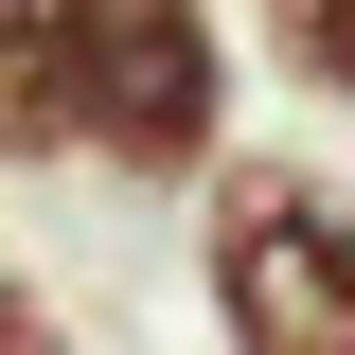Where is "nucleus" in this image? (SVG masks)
<instances>
[{"label": "nucleus", "instance_id": "nucleus-4", "mask_svg": "<svg viewBox=\"0 0 355 355\" xmlns=\"http://www.w3.org/2000/svg\"><path fill=\"white\" fill-rule=\"evenodd\" d=\"M266 53H284V89L355 107V0H266Z\"/></svg>", "mask_w": 355, "mask_h": 355}, {"label": "nucleus", "instance_id": "nucleus-3", "mask_svg": "<svg viewBox=\"0 0 355 355\" xmlns=\"http://www.w3.org/2000/svg\"><path fill=\"white\" fill-rule=\"evenodd\" d=\"M71 160V0H0V178Z\"/></svg>", "mask_w": 355, "mask_h": 355}, {"label": "nucleus", "instance_id": "nucleus-2", "mask_svg": "<svg viewBox=\"0 0 355 355\" xmlns=\"http://www.w3.org/2000/svg\"><path fill=\"white\" fill-rule=\"evenodd\" d=\"M71 160H107L125 196L231 160V36L214 0H71Z\"/></svg>", "mask_w": 355, "mask_h": 355}, {"label": "nucleus", "instance_id": "nucleus-1", "mask_svg": "<svg viewBox=\"0 0 355 355\" xmlns=\"http://www.w3.org/2000/svg\"><path fill=\"white\" fill-rule=\"evenodd\" d=\"M196 284H214V338L231 355H355V196L284 142L196 178Z\"/></svg>", "mask_w": 355, "mask_h": 355}]
</instances>
